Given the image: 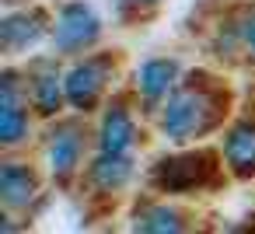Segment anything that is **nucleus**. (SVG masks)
<instances>
[{
    "label": "nucleus",
    "mask_w": 255,
    "mask_h": 234,
    "mask_svg": "<svg viewBox=\"0 0 255 234\" xmlns=\"http://www.w3.org/2000/svg\"><path fill=\"white\" fill-rule=\"evenodd\" d=\"M53 171L56 175H70L77 168V157H81V133L74 126H67L56 140H53Z\"/></svg>",
    "instance_id": "12"
},
{
    "label": "nucleus",
    "mask_w": 255,
    "mask_h": 234,
    "mask_svg": "<svg viewBox=\"0 0 255 234\" xmlns=\"http://www.w3.org/2000/svg\"><path fill=\"white\" fill-rule=\"evenodd\" d=\"M136 4H150V0H136Z\"/></svg>",
    "instance_id": "16"
},
{
    "label": "nucleus",
    "mask_w": 255,
    "mask_h": 234,
    "mask_svg": "<svg viewBox=\"0 0 255 234\" xmlns=\"http://www.w3.org/2000/svg\"><path fill=\"white\" fill-rule=\"evenodd\" d=\"M102 88H105V63L74 67L70 77H67V98H70V105H77V109H84V112L98 102Z\"/></svg>",
    "instance_id": "4"
},
{
    "label": "nucleus",
    "mask_w": 255,
    "mask_h": 234,
    "mask_svg": "<svg viewBox=\"0 0 255 234\" xmlns=\"http://www.w3.org/2000/svg\"><path fill=\"white\" fill-rule=\"evenodd\" d=\"M39 35H42V25H39L35 18H28V14H21V18H7L4 25H0V42H4V49H11V53L32 46Z\"/></svg>",
    "instance_id": "11"
},
{
    "label": "nucleus",
    "mask_w": 255,
    "mask_h": 234,
    "mask_svg": "<svg viewBox=\"0 0 255 234\" xmlns=\"http://www.w3.org/2000/svg\"><path fill=\"white\" fill-rule=\"evenodd\" d=\"M206 171H210L206 157H196V154L192 157H171V161H161L157 164L154 182L161 189H168V192H185V189L199 185L206 178Z\"/></svg>",
    "instance_id": "3"
},
{
    "label": "nucleus",
    "mask_w": 255,
    "mask_h": 234,
    "mask_svg": "<svg viewBox=\"0 0 255 234\" xmlns=\"http://www.w3.org/2000/svg\"><path fill=\"white\" fill-rule=\"evenodd\" d=\"M245 42L252 46V53H255V14L248 18V25H245Z\"/></svg>",
    "instance_id": "15"
},
{
    "label": "nucleus",
    "mask_w": 255,
    "mask_h": 234,
    "mask_svg": "<svg viewBox=\"0 0 255 234\" xmlns=\"http://www.w3.org/2000/svg\"><path fill=\"white\" fill-rule=\"evenodd\" d=\"M25 112L14 102V77H4V109H0V140L4 143H18L25 136Z\"/></svg>",
    "instance_id": "8"
},
{
    "label": "nucleus",
    "mask_w": 255,
    "mask_h": 234,
    "mask_svg": "<svg viewBox=\"0 0 255 234\" xmlns=\"http://www.w3.org/2000/svg\"><path fill=\"white\" fill-rule=\"evenodd\" d=\"M224 154H227V164H231L238 175H255V126H252V122L234 126V129L227 133Z\"/></svg>",
    "instance_id": "5"
},
{
    "label": "nucleus",
    "mask_w": 255,
    "mask_h": 234,
    "mask_svg": "<svg viewBox=\"0 0 255 234\" xmlns=\"http://www.w3.org/2000/svg\"><path fill=\"white\" fill-rule=\"evenodd\" d=\"M35 192V175L21 164H4L0 171V196H4L7 206H25Z\"/></svg>",
    "instance_id": "6"
},
{
    "label": "nucleus",
    "mask_w": 255,
    "mask_h": 234,
    "mask_svg": "<svg viewBox=\"0 0 255 234\" xmlns=\"http://www.w3.org/2000/svg\"><path fill=\"white\" fill-rule=\"evenodd\" d=\"M35 105L46 116H53L60 109V81H56V74H46V77L35 81Z\"/></svg>",
    "instance_id": "13"
},
{
    "label": "nucleus",
    "mask_w": 255,
    "mask_h": 234,
    "mask_svg": "<svg viewBox=\"0 0 255 234\" xmlns=\"http://www.w3.org/2000/svg\"><path fill=\"white\" fill-rule=\"evenodd\" d=\"M133 136H136L133 119L123 109H112L105 116V126H102V150L105 154H126L133 147Z\"/></svg>",
    "instance_id": "7"
},
{
    "label": "nucleus",
    "mask_w": 255,
    "mask_h": 234,
    "mask_svg": "<svg viewBox=\"0 0 255 234\" xmlns=\"http://www.w3.org/2000/svg\"><path fill=\"white\" fill-rule=\"evenodd\" d=\"M175 74H178V63L175 60H150L140 70V91L147 98H161L175 84Z\"/></svg>",
    "instance_id": "9"
},
{
    "label": "nucleus",
    "mask_w": 255,
    "mask_h": 234,
    "mask_svg": "<svg viewBox=\"0 0 255 234\" xmlns=\"http://www.w3.org/2000/svg\"><path fill=\"white\" fill-rule=\"evenodd\" d=\"M98 35H102V25L84 4H67L63 7V14L56 21V46L63 53H77V49L91 46Z\"/></svg>",
    "instance_id": "2"
},
{
    "label": "nucleus",
    "mask_w": 255,
    "mask_h": 234,
    "mask_svg": "<svg viewBox=\"0 0 255 234\" xmlns=\"http://www.w3.org/2000/svg\"><path fill=\"white\" fill-rule=\"evenodd\" d=\"M129 175H133V164L123 157V154H105L95 168H91V178H95V185L98 189H123L126 182H129Z\"/></svg>",
    "instance_id": "10"
},
{
    "label": "nucleus",
    "mask_w": 255,
    "mask_h": 234,
    "mask_svg": "<svg viewBox=\"0 0 255 234\" xmlns=\"http://www.w3.org/2000/svg\"><path fill=\"white\" fill-rule=\"evenodd\" d=\"M178 227H182L178 213L175 210H164V206L147 210L143 217H136V231H178Z\"/></svg>",
    "instance_id": "14"
},
{
    "label": "nucleus",
    "mask_w": 255,
    "mask_h": 234,
    "mask_svg": "<svg viewBox=\"0 0 255 234\" xmlns=\"http://www.w3.org/2000/svg\"><path fill=\"white\" fill-rule=\"evenodd\" d=\"M213 122H217V102L203 88H185L164 109V133L171 140H178V143L206 133Z\"/></svg>",
    "instance_id": "1"
}]
</instances>
